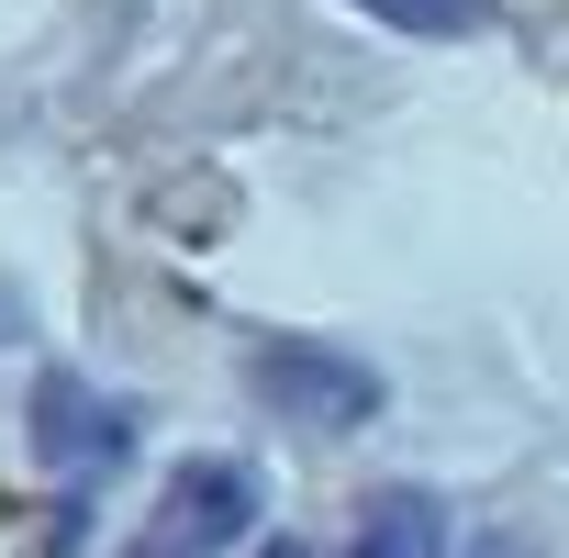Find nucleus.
<instances>
[{
    "instance_id": "423d86ee",
    "label": "nucleus",
    "mask_w": 569,
    "mask_h": 558,
    "mask_svg": "<svg viewBox=\"0 0 569 558\" xmlns=\"http://www.w3.org/2000/svg\"><path fill=\"white\" fill-rule=\"evenodd\" d=\"M257 558H313V547H291V536H268V547H257Z\"/></svg>"
},
{
    "instance_id": "7ed1b4c3",
    "label": "nucleus",
    "mask_w": 569,
    "mask_h": 558,
    "mask_svg": "<svg viewBox=\"0 0 569 558\" xmlns=\"http://www.w3.org/2000/svg\"><path fill=\"white\" fill-rule=\"evenodd\" d=\"M257 502H268V491H257L246 458H179L168 491H157V525H146V536H157L168 558H223V547L257 536Z\"/></svg>"
},
{
    "instance_id": "39448f33",
    "label": "nucleus",
    "mask_w": 569,
    "mask_h": 558,
    "mask_svg": "<svg viewBox=\"0 0 569 558\" xmlns=\"http://www.w3.org/2000/svg\"><path fill=\"white\" fill-rule=\"evenodd\" d=\"M358 12H380L391 34H480L491 0H358Z\"/></svg>"
},
{
    "instance_id": "0eeeda50",
    "label": "nucleus",
    "mask_w": 569,
    "mask_h": 558,
    "mask_svg": "<svg viewBox=\"0 0 569 558\" xmlns=\"http://www.w3.org/2000/svg\"><path fill=\"white\" fill-rule=\"evenodd\" d=\"M134 558H168V547H157V536H146V547H134Z\"/></svg>"
},
{
    "instance_id": "20e7f679",
    "label": "nucleus",
    "mask_w": 569,
    "mask_h": 558,
    "mask_svg": "<svg viewBox=\"0 0 569 558\" xmlns=\"http://www.w3.org/2000/svg\"><path fill=\"white\" fill-rule=\"evenodd\" d=\"M347 558H447V502H436V491H413V480L369 491V502H358Z\"/></svg>"
},
{
    "instance_id": "f257e3e1",
    "label": "nucleus",
    "mask_w": 569,
    "mask_h": 558,
    "mask_svg": "<svg viewBox=\"0 0 569 558\" xmlns=\"http://www.w3.org/2000/svg\"><path fill=\"white\" fill-rule=\"evenodd\" d=\"M246 380H257V402L279 425H302V436H358L380 413V369L347 358V347H313V336H257Z\"/></svg>"
},
{
    "instance_id": "f03ea898",
    "label": "nucleus",
    "mask_w": 569,
    "mask_h": 558,
    "mask_svg": "<svg viewBox=\"0 0 569 558\" xmlns=\"http://www.w3.org/2000/svg\"><path fill=\"white\" fill-rule=\"evenodd\" d=\"M23 447H34V469H57V480H112V469L134 458V413H123L112 391H90L79 369H46L34 402H23Z\"/></svg>"
}]
</instances>
